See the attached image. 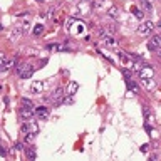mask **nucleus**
I'll list each match as a JSON object with an SVG mask.
<instances>
[{
    "mask_svg": "<svg viewBox=\"0 0 161 161\" xmlns=\"http://www.w3.org/2000/svg\"><path fill=\"white\" fill-rule=\"evenodd\" d=\"M34 71H35V67L30 66V64H20L17 67V74L20 79H29V77L34 74Z\"/></svg>",
    "mask_w": 161,
    "mask_h": 161,
    "instance_id": "f257e3e1",
    "label": "nucleus"
},
{
    "mask_svg": "<svg viewBox=\"0 0 161 161\" xmlns=\"http://www.w3.org/2000/svg\"><path fill=\"white\" fill-rule=\"evenodd\" d=\"M35 116H37V119H40V121H45V119H49V116H51V111H49V107L45 106H39L34 109Z\"/></svg>",
    "mask_w": 161,
    "mask_h": 161,
    "instance_id": "f03ea898",
    "label": "nucleus"
},
{
    "mask_svg": "<svg viewBox=\"0 0 161 161\" xmlns=\"http://www.w3.org/2000/svg\"><path fill=\"white\" fill-rule=\"evenodd\" d=\"M153 29H154V24H153L151 20H146V22H143V24L138 27V34H141V35H148L149 32H153Z\"/></svg>",
    "mask_w": 161,
    "mask_h": 161,
    "instance_id": "7ed1b4c3",
    "label": "nucleus"
},
{
    "mask_svg": "<svg viewBox=\"0 0 161 161\" xmlns=\"http://www.w3.org/2000/svg\"><path fill=\"white\" fill-rule=\"evenodd\" d=\"M138 76H139V79H151V77L154 76V69H153L151 66H144V67L139 69Z\"/></svg>",
    "mask_w": 161,
    "mask_h": 161,
    "instance_id": "20e7f679",
    "label": "nucleus"
},
{
    "mask_svg": "<svg viewBox=\"0 0 161 161\" xmlns=\"http://www.w3.org/2000/svg\"><path fill=\"white\" fill-rule=\"evenodd\" d=\"M64 96H66V91H64L62 87H57V89L52 92L51 99H52V102H54V104H60V102H62V99H64Z\"/></svg>",
    "mask_w": 161,
    "mask_h": 161,
    "instance_id": "39448f33",
    "label": "nucleus"
},
{
    "mask_svg": "<svg viewBox=\"0 0 161 161\" xmlns=\"http://www.w3.org/2000/svg\"><path fill=\"white\" fill-rule=\"evenodd\" d=\"M160 47H161V35H154L148 42V51H151V52L160 51Z\"/></svg>",
    "mask_w": 161,
    "mask_h": 161,
    "instance_id": "423d86ee",
    "label": "nucleus"
},
{
    "mask_svg": "<svg viewBox=\"0 0 161 161\" xmlns=\"http://www.w3.org/2000/svg\"><path fill=\"white\" fill-rule=\"evenodd\" d=\"M45 87V82L44 80H34L32 84H30V92L32 94H40Z\"/></svg>",
    "mask_w": 161,
    "mask_h": 161,
    "instance_id": "0eeeda50",
    "label": "nucleus"
},
{
    "mask_svg": "<svg viewBox=\"0 0 161 161\" xmlns=\"http://www.w3.org/2000/svg\"><path fill=\"white\" fill-rule=\"evenodd\" d=\"M101 40H102V44H104L106 47H109V49H114V47H118V40H116V39L113 37L111 34H106L104 37L101 39Z\"/></svg>",
    "mask_w": 161,
    "mask_h": 161,
    "instance_id": "6e6552de",
    "label": "nucleus"
},
{
    "mask_svg": "<svg viewBox=\"0 0 161 161\" xmlns=\"http://www.w3.org/2000/svg\"><path fill=\"white\" fill-rule=\"evenodd\" d=\"M79 89V84H77L76 80H69L67 87H66V96H74Z\"/></svg>",
    "mask_w": 161,
    "mask_h": 161,
    "instance_id": "1a4fd4ad",
    "label": "nucleus"
},
{
    "mask_svg": "<svg viewBox=\"0 0 161 161\" xmlns=\"http://www.w3.org/2000/svg\"><path fill=\"white\" fill-rule=\"evenodd\" d=\"M19 114H20V118H22V119L29 121V119L32 118V114H35V113H34V109H29V107H20Z\"/></svg>",
    "mask_w": 161,
    "mask_h": 161,
    "instance_id": "9d476101",
    "label": "nucleus"
},
{
    "mask_svg": "<svg viewBox=\"0 0 161 161\" xmlns=\"http://www.w3.org/2000/svg\"><path fill=\"white\" fill-rule=\"evenodd\" d=\"M107 15H109L111 19L118 20V19H119V9L116 7V5H109V9H107Z\"/></svg>",
    "mask_w": 161,
    "mask_h": 161,
    "instance_id": "9b49d317",
    "label": "nucleus"
},
{
    "mask_svg": "<svg viewBox=\"0 0 161 161\" xmlns=\"http://www.w3.org/2000/svg\"><path fill=\"white\" fill-rule=\"evenodd\" d=\"M126 86H127V91L131 94H138L139 92V87H138V84H134L131 79H126Z\"/></svg>",
    "mask_w": 161,
    "mask_h": 161,
    "instance_id": "f8f14e48",
    "label": "nucleus"
},
{
    "mask_svg": "<svg viewBox=\"0 0 161 161\" xmlns=\"http://www.w3.org/2000/svg\"><path fill=\"white\" fill-rule=\"evenodd\" d=\"M131 13H133V17H136L138 20H143L144 17V10H141L139 7H131Z\"/></svg>",
    "mask_w": 161,
    "mask_h": 161,
    "instance_id": "ddd939ff",
    "label": "nucleus"
},
{
    "mask_svg": "<svg viewBox=\"0 0 161 161\" xmlns=\"http://www.w3.org/2000/svg\"><path fill=\"white\" fill-rule=\"evenodd\" d=\"M25 156H27V160L34 161L35 158H37V153H35V149L32 148V146H29V148L25 149Z\"/></svg>",
    "mask_w": 161,
    "mask_h": 161,
    "instance_id": "4468645a",
    "label": "nucleus"
},
{
    "mask_svg": "<svg viewBox=\"0 0 161 161\" xmlns=\"http://www.w3.org/2000/svg\"><path fill=\"white\" fill-rule=\"evenodd\" d=\"M20 106L22 107H29V109H34V102L30 101L29 98H22L20 99Z\"/></svg>",
    "mask_w": 161,
    "mask_h": 161,
    "instance_id": "2eb2a0df",
    "label": "nucleus"
},
{
    "mask_svg": "<svg viewBox=\"0 0 161 161\" xmlns=\"http://www.w3.org/2000/svg\"><path fill=\"white\" fill-rule=\"evenodd\" d=\"M141 5H143V10H144V13H151V10H153V5H151V2H148V0H141Z\"/></svg>",
    "mask_w": 161,
    "mask_h": 161,
    "instance_id": "dca6fc26",
    "label": "nucleus"
},
{
    "mask_svg": "<svg viewBox=\"0 0 161 161\" xmlns=\"http://www.w3.org/2000/svg\"><path fill=\"white\" fill-rule=\"evenodd\" d=\"M37 131H39L37 123H35L34 119H29V133H34V134H37Z\"/></svg>",
    "mask_w": 161,
    "mask_h": 161,
    "instance_id": "f3484780",
    "label": "nucleus"
},
{
    "mask_svg": "<svg viewBox=\"0 0 161 161\" xmlns=\"http://www.w3.org/2000/svg\"><path fill=\"white\" fill-rule=\"evenodd\" d=\"M32 32H34V35H37V37H40V35L44 34V25H42V24H37V25H34V29H32Z\"/></svg>",
    "mask_w": 161,
    "mask_h": 161,
    "instance_id": "a211bd4d",
    "label": "nucleus"
},
{
    "mask_svg": "<svg viewBox=\"0 0 161 161\" xmlns=\"http://www.w3.org/2000/svg\"><path fill=\"white\" fill-rule=\"evenodd\" d=\"M104 5H106V0H92V7L94 9H102V7H104Z\"/></svg>",
    "mask_w": 161,
    "mask_h": 161,
    "instance_id": "6ab92c4d",
    "label": "nucleus"
},
{
    "mask_svg": "<svg viewBox=\"0 0 161 161\" xmlns=\"http://www.w3.org/2000/svg\"><path fill=\"white\" fill-rule=\"evenodd\" d=\"M24 32V27H15V29L12 30V34H10V37L12 39H15V37H19V35Z\"/></svg>",
    "mask_w": 161,
    "mask_h": 161,
    "instance_id": "aec40b11",
    "label": "nucleus"
},
{
    "mask_svg": "<svg viewBox=\"0 0 161 161\" xmlns=\"http://www.w3.org/2000/svg\"><path fill=\"white\" fill-rule=\"evenodd\" d=\"M141 82L144 84V87H146V89H153V87H154V82H153L151 79H141Z\"/></svg>",
    "mask_w": 161,
    "mask_h": 161,
    "instance_id": "412c9836",
    "label": "nucleus"
},
{
    "mask_svg": "<svg viewBox=\"0 0 161 161\" xmlns=\"http://www.w3.org/2000/svg\"><path fill=\"white\" fill-rule=\"evenodd\" d=\"M34 138H35L34 133H27V134H24V143H32Z\"/></svg>",
    "mask_w": 161,
    "mask_h": 161,
    "instance_id": "4be33fe9",
    "label": "nucleus"
},
{
    "mask_svg": "<svg viewBox=\"0 0 161 161\" xmlns=\"http://www.w3.org/2000/svg\"><path fill=\"white\" fill-rule=\"evenodd\" d=\"M20 133H22V134H27V133H29V121H27V123H24L20 126Z\"/></svg>",
    "mask_w": 161,
    "mask_h": 161,
    "instance_id": "5701e85b",
    "label": "nucleus"
},
{
    "mask_svg": "<svg viewBox=\"0 0 161 161\" xmlns=\"http://www.w3.org/2000/svg\"><path fill=\"white\" fill-rule=\"evenodd\" d=\"M123 76L126 77V79H131L133 74H131V71H129V69H123Z\"/></svg>",
    "mask_w": 161,
    "mask_h": 161,
    "instance_id": "b1692460",
    "label": "nucleus"
},
{
    "mask_svg": "<svg viewBox=\"0 0 161 161\" xmlns=\"http://www.w3.org/2000/svg\"><path fill=\"white\" fill-rule=\"evenodd\" d=\"M22 149V143H15L13 144V151H20Z\"/></svg>",
    "mask_w": 161,
    "mask_h": 161,
    "instance_id": "393cba45",
    "label": "nucleus"
},
{
    "mask_svg": "<svg viewBox=\"0 0 161 161\" xmlns=\"http://www.w3.org/2000/svg\"><path fill=\"white\" fill-rule=\"evenodd\" d=\"M148 149H149V144H143V146H141V151L143 153H146Z\"/></svg>",
    "mask_w": 161,
    "mask_h": 161,
    "instance_id": "a878e982",
    "label": "nucleus"
},
{
    "mask_svg": "<svg viewBox=\"0 0 161 161\" xmlns=\"http://www.w3.org/2000/svg\"><path fill=\"white\" fill-rule=\"evenodd\" d=\"M0 154H2V156H5V154H7V151H5V148L2 146V144H0Z\"/></svg>",
    "mask_w": 161,
    "mask_h": 161,
    "instance_id": "bb28decb",
    "label": "nucleus"
},
{
    "mask_svg": "<svg viewBox=\"0 0 161 161\" xmlns=\"http://www.w3.org/2000/svg\"><path fill=\"white\" fill-rule=\"evenodd\" d=\"M5 59H7V55H5V54H2V52H0V64L4 62Z\"/></svg>",
    "mask_w": 161,
    "mask_h": 161,
    "instance_id": "cd10ccee",
    "label": "nucleus"
},
{
    "mask_svg": "<svg viewBox=\"0 0 161 161\" xmlns=\"http://www.w3.org/2000/svg\"><path fill=\"white\" fill-rule=\"evenodd\" d=\"M144 129H146L148 133H151V126H149V124H144Z\"/></svg>",
    "mask_w": 161,
    "mask_h": 161,
    "instance_id": "c85d7f7f",
    "label": "nucleus"
},
{
    "mask_svg": "<svg viewBox=\"0 0 161 161\" xmlns=\"http://www.w3.org/2000/svg\"><path fill=\"white\" fill-rule=\"evenodd\" d=\"M158 29H161V20H160V22H158Z\"/></svg>",
    "mask_w": 161,
    "mask_h": 161,
    "instance_id": "c756f323",
    "label": "nucleus"
},
{
    "mask_svg": "<svg viewBox=\"0 0 161 161\" xmlns=\"http://www.w3.org/2000/svg\"><path fill=\"white\" fill-rule=\"evenodd\" d=\"M35 2H39V4H42V2H45V0H35Z\"/></svg>",
    "mask_w": 161,
    "mask_h": 161,
    "instance_id": "7c9ffc66",
    "label": "nucleus"
},
{
    "mask_svg": "<svg viewBox=\"0 0 161 161\" xmlns=\"http://www.w3.org/2000/svg\"><path fill=\"white\" fill-rule=\"evenodd\" d=\"M0 30H4V25H2V24H0Z\"/></svg>",
    "mask_w": 161,
    "mask_h": 161,
    "instance_id": "2f4dec72",
    "label": "nucleus"
},
{
    "mask_svg": "<svg viewBox=\"0 0 161 161\" xmlns=\"http://www.w3.org/2000/svg\"><path fill=\"white\" fill-rule=\"evenodd\" d=\"M82 2H91V0H82Z\"/></svg>",
    "mask_w": 161,
    "mask_h": 161,
    "instance_id": "473e14b6",
    "label": "nucleus"
},
{
    "mask_svg": "<svg viewBox=\"0 0 161 161\" xmlns=\"http://www.w3.org/2000/svg\"><path fill=\"white\" fill-rule=\"evenodd\" d=\"M148 2H151V0H148Z\"/></svg>",
    "mask_w": 161,
    "mask_h": 161,
    "instance_id": "72a5a7b5",
    "label": "nucleus"
}]
</instances>
